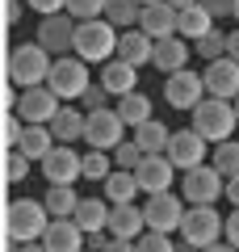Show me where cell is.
Returning <instances> with one entry per match:
<instances>
[{"label": "cell", "instance_id": "51", "mask_svg": "<svg viewBox=\"0 0 239 252\" xmlns=\"http://www.w3.org/2000/svg\"><path fill=\"white\" fill-rule=\"evenodd\" d=\"M231 17H235V21H239V0H235V13H231Z\"/></svg>", "mask_w": 239, "mask_h": 252}, {"label": "cell", "instance_id": "46", "mask_svg": "<svg viewBox=\"0 0 239 252\" xmlns=\"http://www.w3.org/2000/svg\"><path fill=\"white\" fill-rule=\"evenodd\" d=\"M105 252H139V244H134V240H114Z\"/></svg>", "mask_w": 239, "mask_h": 252}, {"label": "cell", "instance_id": "28", "mask_svg": "<svg viewBox=\"0 0 239 252\" xmlns=\"http://www.w3.org/2000/svg\"><path fill=\"white\" fill-rule=\"evenodd\" d=\"M134 143L143 147L147 156H159V152H168V143H172V130L164 122H143V126H134Z\"/></svg>", "mask_w": 239, "mask_h": 252}, {"label": "cell", "instance_id": "32", "mask_svg": "<svg viewBox=\"0 0 239 252\" xmlns=\"http://www.w3.org/2000/svg\"><path fill=\"white\" fill-rule=\"evenodd\" d=\"M210 164L222 172V177H239V143L235 139H227V143H214V152H210Z\"/></svg>", "mask_w": 239, "mask_h": 252}, {"label": "cell", "instance_id": "41", "mask_svg": "<svg viewBox=\"0 0 239 252\" xmlns=\"http://www.w3.org/2000/svg\"><path fill=\"white\" fill-rule=\"evenodd\" d=\"M80 101H84V109H89V114H92V109H109V93L101 89V84H97V89H89Z\"/></svg>", "mask_w": 239, "mask_h": 252}, {"label": "cell", "instance_id": "14", "mask_svg": "<svg viewBox=\"0 0 239 252\" xmlns=\"http://www.w3.org/2000/svg\"><path fill=\"white\" fill-rule=\"evenodd\" d=\"M206 97H222V101H235L239 97V63L231 59V55H222V59L206 63Z\"/></svg>", "mask_w": 239, "mask_h": 252}, {"label": "cell", "instance_id": "23", "mask_svg": "<svg viewBox=\"0 0 239 252\" xmlns=\"http://www.w3.org/2000/svg\"><path fill=\"white\" fill-rule=\"evenodd\" d=\"M118 59L134 63V67L151 63L155 59V38H147L143 30H122V38H118Z\"/></svg>", "mask_w": 239, "mask_h": 252}, {"label": "cell", "instance_id": "4", "mask_svg": "<svg viewBox=\"0 0 239 252\" xmlns=\"http://www.w3.org/2000/svg\"><path fill=\"white\" fill-rule=\"evenodd\" d=\"M235 126H239L235 101H222V97H206L202 105L193 109V130H197V135L206 139V143H227Z\"/></svg>", "mask_w": 239, "mask_h": 252}, {"label": "cell", "instance_id": "16", "mask_svg": "<svg viewBox=\"0 0 239 252\" xmlns=\"http://www.w3.org/2000/svg\"><path fill=\"white\" fill-rule=\"evenodd\" d=\"M172 172H177V164L168 160V152H159V156H143V164L134 168V177H139L143 193H168Z\"/></svg>", "mask_w": 239, "mask_h": 252}, {"label": "cell", "instance_id": "36", "mask_svg": "<svg viewBox=\"0 0 239 252\" xmlns=\"http://www.w3.org/2000/svg\"><path fill=\"white\" fill-rule=\"evenodd\" d=\"M105 4L109 0H67V13L76 21H92V17H105Z\"/></svg>", "mask_w": 239, "mask_h": 252}, {"label": "cell", "instance_id": "20", "mask_svg": "<svg viewBox=\"0 0 239 252\" xmlns=\"http://www.w3.org/2000/svg\"><path fill=\"white\" fill-rule=\"evenodd\" d=\"M189 59H193V42H185L180 34H172V38H164V42H155V67L164 76H172V72H185L189 67Z\"/></svg>", "mask_w": 239, "mask_h": 252}, {"label": "cell", "instance_id": "53", "mask_svg": "<svg viewBox=\"0 0 239 252\" xmlns=\"http://www.w3.org/2000/svg\"><path fill=\"white\" fill-rule=\"evenodd\" d=\"M235 114H239V97H235Z\"/></svg>", "mask_w": 239, "mask_h": 252}, {"label": "cell", "instance_id": "19", "mask_svg": "<svg viewBox=\"0 0 239 252\" xmlns=\"http://www.w3.org/2000/svg\"><path fill=\"white\" fill-rule=\"evenodd\" d=\"M139 30L155 42L177 34V9H172L168 0H159V4H143V17H139Z\"/></svg>", "mask_w": 239, "mask_h": 252}, {"label": "cell", "instance_id": "54", "mask_svg": "<svg viewBox=\"0 0 239 252\" xmlns=\"http://www.w3.org/2000/svg\"><path fill=\"white\" fill-rule=\"evenodd\" d=\"M84 252H92V248H84Z\"/></svg>", "mask_w": 239, "mask_h": 252}, {"label": "cell", "instance_id": "9", "mask_svg": "<svg viewBox=\"0 0 239 252\" xmlns=\"http://www.w3.org/2000/svg\"><path fill=\"white\" fill-rule=\"evenodd\" d=\"M164 101H168L172 109H185V114H193V109L206 101V80L193 72V67H185V72H172L168 80H164Z\"/></svg>", "mask_w": 239, "mask_h": 252}, {"label": "cell", "instance_id": "24", "mask_svg": "<svg viewBox=\"0 0 239 252\" xmlns=\"http://www.w3.org/2000/svg\"><path fill=\"white\" fill-rule=\"evenodd\" d=\"M84 126H89V114L63 105L59 114L51 118V135H55V143H67V147H71L76 139H84Z\"/></svg>", "mask_w": 239, "mask_h": 252}, {"label": "cell", "instance_id": "25", "mask_svg": "<svg viewBox=\"0 0 239 252\" xmlns=\"http://www.w3.org/2000/svg\"><path fill=\"white\" fill-rule=\"evenodd\" d=\"M210 30H218V26H214V17L202 9V4H193V9H185V13H177V34L185 38V42H202Z\"/></svg>", "mask_w": 239, "mask_h": 252}, {"label": "cell", "instance_id": "5", "mask_svg": "<svg viewBox=\"0 0 239 252\" xmlns=\"http://www.w3.org/2000/svg\"><path fill=\"white\" fill-rule=\"evenodd\" d=\"M227 193V177H222L214 164H202V168H189L185 181H180V198L189 206H214V202Z\"/></svg>", "mask_w": 239, "mask_h": 252}, {"label": "cell", "instance_id": "6", "mask_svg": "<svg viewBox=\"0 0 239 252\" xmlns=\"http://www.w3.org/2000/svg\"><path fill=\"white\" fill-rule=\"evenodd\" d=\"M46 89H51L59 101H76V97H84V93L92 89V84H89V63H84V59H67V55H63V59H55Z\"/></svg>", "mask_w": 239, "mask_h": 252}, {"label": "cell", "instance_id": "47", "mask_svg": "<svg viewBox=\"0 0 239 252\" xmlns=\"http://www.w3.org/2000/svg\"><path fill=\"white\" fill-rule=\"evenodd\" d=\"M227 55L239 63V30H231V34H227Z\"/></svg>", "mask_w": 239, "mask_h": 252}, {"label": "cell", "instance_id": "34", "mask_svg": "<svg viewBox=\"0 0 239 252\" xmlns=\"http://www.w3.org/2000/svg\"><path fill=\"white\" fill-rule=\"evenodd\" d=\"M193 46H197V59L214 63V59H222V55H227V34H222V30H210V34H206L202 42H193Z\"/></svg>", "mask_w": 239, "mask_h": 252}, {"label": "cell", "instance_id": "49", "mask_svg": "<svg viewBox=\"0 0 239 252\" xmlns=\"http://www.w3.org/2000/svg\"><path fill=\"white\" fill-rule=\"evenodd\" d=\"M168 4H172V9H177V13H185V9H193L197 0H168Z\"/></svg>", "mask_w": 239, "mask_h": 252}, {"label": "cell", "instance_id": "48", "mask_svg": "<svg viewBox=\"0 0 239 252\" xmlns=\"http://www.w3.org/2000/svg\"><path fill=\"white\" fill-rule=\"evenodd\" d=\"M202 252H239L235 244H227V240H218V244H210V248H202Z\"/></svg>", "mask_w": 239, "mask_h": 252}, {"label": "cell", "instance_id": "29", "mask_svg": "<svg viewBox=\"0 0 239 252\" xmlns=\"http://www.w3.org/2000/svg\"><path fill=\"white\" fill-rule=\"evenodd\" d=\"M118 118L126 126H143V122L155 118V105H151L147 93H130V97H118Z\"/></svg>", "mask_w": 239, "mask_h": 252}, {"label": "cell", "instance_id": "30", "mask_svg": "<svg viewBox=\"0 0 239 252\" xmlns=\"http://www.w3.org/2000/svg\"><path fill=\"white\" fill-rule=\"evenodd\" d=\"M42 202L51 210V219H76V210H80V193L71 185H51Z\"/></svg>", "mask_w": 239, "mask_h": 252}, {"label": "cell", "instance_id": "3", "mask_svg": "<svg viewBox=\"0 0 239 252\" xmlns=\"http://www.w3.org/2000/svg\"><path fill=\"white\" fill-rule=\"evenodd\" d=\"M118 38H122V30L109 26L105 17H92V21H76V59L84 63H109L118 59Z\"/></svg>", "mask_w": 239, "mask_h": 252}, {"label": "cell", "instance_id": "15", "mask_svg": "<svg viewBox=\"0 0 239 252\" xmlns=\"http://www.w3.org/2000/svg\"><path fill=\"white\" fill-rule=\"evenodd\" d=\"M42 177L51 185H76L84 177V156H76L67 143H55V152L42 160Z\"/></svg>", "mask_w": 239, "mask_h": 252}, {"label": "cell", "instance_id": "43", "mask_svg": "<svg viewBox=\"0 0 239 252\" xmlns=\"http://www.w3.org/2000/svg\"><path fill=\"white\" fill-rule=\"evenodd\" d=\"M21 13H26V9H21V0H4V30H13V26H17V21H21Z\"/></svg>", "mask_w": 239, "mask_h": 252}, {"label": "cell", "instance_id": "35", "mask_svg": "<svg viewBox=\"0 0 239 252\" xmlns=\"http://www.w3.org/2000/svg\"><path fill=\"white\" fill-rule=\"evenodd\" d=\"M143 156H147V152H143V147L134 143V139H130V143H118V147H114V164H118V168H126V172H134V168H139V164H143Z\"/></svg>", "mask_w": 239, "mask_h": 252}, {"label": "cell", "instance_id": "12", "mask_svg": "<svg viewBox=\"0 0 239 252\" xmlns=\"http://www.w3.org/2000/svg\"><path fill=\"white\" fill-rule=\"evenodd\" d=\"M38 46H46L55 59H63L67 51H76V17H71V13L42 17V26H38Z\"/></svg>", "mask_w": 239, "mask_h": 252}, {"label": "cell", "instance_id": "44", "mask_svg": "<svg viewBox=\"0 0 239 252\" xmlns=\"http://www.w3.org/2000/svg\"><path fill=\"white\" fill-rule=\"evenodd\" d=\"M4 252H46V244H42V240H30V244H9Z\"/></svg>", "mask_w": 239, "mask_h": 252}, {"label": "cell", "instance_id": "22", "mask_svg": "<svg viewBox=\"0 0 239 252\" xmlns=\"http://www.w3.org/2000/svg\"><path fill=\"white\" fill-rule=\"evenodd\" d=\"M109 210H114V202L105 198V193H92V198H80V210H76V223L84 227V235H97V231H109Z\"/></svg>", "mask_w": 239, "mask_h": 252}, {"label": "cell", "instance_id": "45", "mask_svg": "<svg viewBox=\"0 0 239 252\" xmlns=\"http://www.w3.org/2000/svg\"><path fill=\"white\" fill-rule=\"evenodd\" d=\"M222 198L231 202V210L239 206V177H231V181H227V193H222Z\"/></svg>", "mask_w": 239, "mask_h": 252}, {"label": "cell", "instance_id": "27", "mask_svg": "<svg viewBox=\"0 0 239 252\" xmlns=\"http://www.w3.org/2000/svg\"><path fill=\"white\" fill-rule=\"evenodd\" d=\"M17 152L26 156V160H46V156L55 152V135H51V126H26V135H21Z\"/></svg>", "mask_w": 239, "mask_h": 252}, {"label": "cell", "instance_id": "26", "mask_svg": "<svg viewBox=\"0 0 239 252\" xmlns=\"http://www.w3.org/2000/svg\"><path fill=\"white\" fill-rule=\"evenodd\" d=\"M101 189H105V198L114 202V206H126V202H134V193H143L139 189V177L126 168H114L105 181H101Z\"/></svg>", "mask_w": 239, "mask_h": 252}, {"label": "cell", "instance_id": "21", "mask_svg": "<svg viewBox=\"0 0 239 252\" xmlns=\"http://www.w3.org/2000/svg\"><path fill=\"white\" fill-rule=\"evenodd\" d=\"M143 231H147V215H143V206L126 202V206L109 210V235H114V240H139Z\"/></svg>", "mask_w": 239, "mask_h": 252}, {"label": "cell", "instance_id": "42", "mask_svg": "<svg viewBox=\"0 0 239 252\" xmlns=\"http://www.w3.org/2000/svg\"><path fill=\"white\" fill-rule=\"evenodd\" d=\"M222 240H227V244H235V248H239V206H235V210L227 215V227H222Z\"/></svg>", "mask_w": 239, "mask_h": 252}, {"label": "cell", "instance_id": "52", "mask_svg": "<svg viewBox=\"0 0 239 252\" xmlns=\"http://www.w3.org/2000/svg\"><path fill=\"white\" fill-rule=\"evenodd\" d=\"M139 4H159V0H139Z\"/></svg>", "mask_w": 239, "mask_h": 252}, {"label": "cell", "instance_id": "39", "mask_svg": "<svg viewBox=\"0 0 239 252\" xmlns=\"http://www.w3.org/2000/svg\"><path fill=\"white\" fill-rule=\"evenodd\" d=\"M197 4H202V9L210 13L214 21H218V17H231V13H235V0H197Z\"/></svg>", "mask_w": 239, "mask_h": 252}, {"label": "cell", "instance_id": "2", "mask_svg": "<svg viewBox=\"0 0 239 252\" xmlns=\"http://www.w3.org/2000/svg\"><path fill=\"white\" fill-rule=\"evenodd\" d=\"M46 227H51V210H46V202L9 198V206H4V240L30 244V240H42Z\"/></svg>", "mask_w": 239, "mask_h": 252}, {"label": "cell", "instance_id": "37", "mask_svg": "<svg viewBox=\"0 0 239 252\" xmlns=\"http://www.w3.org/2000/svg\"><path fill=\"white\" fill-rule=\"evenodd\" d=\"M26 177H30V160L21 152H4V181L9 185H21Z\"/></svg>", "mask_w": 239, "mask_h": 252}, {"label": "cell", "instance_id": "7", "mask_svg": "<svg viewBox=\"0 0 239 252\" xmlns=\"http://www.w3.org/2000/svg\"><path fill=\"white\" fill-rule=\"evenodd\" d=\"M185 210L189 202L180 198V193H147V202H143V215H147V231H180V223H185Z\"/></svg>", "mask_w": 239, "mask_h": 252}, {"label": "cell", "instance_id": "11", "mask_svg": "<svg viewBox=\"0 0 239 252\" xmlns=\"http://www.w3.org/2000/svg\"><path fill=\"white\" fill-rule=\"evenodd\" d=\"M84 143L97 152H114L118 143H126V122L118 118V109H92L84 126Z\"/></svg>", "mask_w": 239, "mask_h": 252}, {"label": "cell", "instance_id": "17", "mask_svg": "<svg viewBox=\"0 0 239 252\" xmlns=\"http://www.w3.org/2000/svg\"><path fill=\"white\" fill-rule=\"evenodd\" d=\"M101 89H105L109 97H130V93H139V67L126 63V59L101 63Z\"/></svg>", "mask_w": 239, "mask_h": 252}, {"label": "cell", "instance_id": "33", "mask_svg": "<svg viewBox=\"0 0 239 252\" xmlns=\"http://www.w3.org/2000/svg\"><path fill=\"white\" fill-rule=\"evenodd\" d=\"M114 168H118V164H114V156H109V152H97V147L84 152V177H89V181H105Z\"/></svg>", "mask_w": 239, "mask_h": 252}, {"label": "cell", "instance_id": "50", "mask_svg": "<svg viewBox=\"0 0 239 252\" xmlns=\"http://www.w3.org/2000/svg\"><path fill=\"white\" fill-rule=\"evenodd\" d=\"M177 252H202V248H197V244H189V240H180V244H177Z\"/></svg>", "mask_w": 239, "mask_h": 252}, {"label": "cell", "instance_id": "18", "mask_svg": "<svg viewBox=\"0 0 239 252\" xmlns=\"http://www.w3.org/2000/svg\"><path fill=\"white\" fill-rule=\"evenodd\" d=\"M84 227L76 223V219H51V227H46L42 244L46 252H84Z\"/></svg>", "mask_w": 239, "mask_h": 252}, {"label": "cell", "instance_id": "38", "mask_svg": "<svg viewBox=\"0 0 239 252\" xmlns=\"http://www.w3.org/2000/svg\"><path fill=\"white\" fill-rule=\"evenodd\" d=\"M134 244H139V252H177V244L168 240V231H143Z\"/></svg>", "mask_w": 239, "mask_h": 252}, {"label": "cell", "instance_id": "10", "mask_svg": "<svg viewBox=\"0 0 239 252\" xmlns=\"http://www.w3.org/2000/svg\"><path fill=\"white\" fill-rule=\"evenodd\" d=\"M63 109V101L55 97L46 84H38V89H21V97H17V109L13 114L21 118L26 126H51V118Z\"/></svg>", "mask_w": 239, "mask_h": 252}, {"label": "cell", "instance_id": "40", "mask_svg": "<svg viewBox=\"0 0 239 252\" xmlns=\"http://www.w3.org/2000/svg\"><path fill=\"white\" fill-rule=\"evenodd\" d=\"M34 13H42V17H55V13H67V0H26Z\"/></svg>", "mask_w": 239, "mask_h": 252}, {"label": "cell", "instance_id": "1", "mask_svg": "<svg viewBox=\"0 0 239 252\" xmlns=\"http://www.w3.org/2000/svg\"><path fill=\"white\" fill-rule=\"evenodd\" d=\"M51 67H55V55L38 42L26 46H9V59H4V72H9V84L17 89H38V84L51 80Z\"/></svg>", "mask_w": 239, "mask_h": 252}, {"label": "cell", "instance_id": "13", "mask_svg": "<svg viewBox=\"0 0 239 252\" xmlns=\"http://www.w3.org/2000/svg\"><path fill=\"white\" fill-rule=\"evenodd\" d=\"M168 160L177 164L180 172H189V168H202V164L210 160V143H206V139L197 135L193 126H189V130H172V143H168Z\"/></svg>", "mask_w": 239, "mask_h": 252}, {"label": "cell", "instance_id": "8", "mask_svg": "<svg viewBox=\"0 0 239 252\" xmlns=\"http://www.w3.org/2000/svg\"><path fill=\"white\" fill-rule=\"evenodd\" d=\"M222 227H227V219H222L214 206H189L185 223H180V240L197 244V248H210V244L222 240Z\"/></svg>", "mask_w": 239, "mask_h": 252}, {"label": "cell", "instance_id": "31", "mask_svg": "<svg viewBox=\"0 0 239 252\" xmlns=\"http://www.w3.org/2000/svg\"><path fill=\"white\" fill-rule=\"evenodd\" d=\"M139 17H143L139 0H109L105 4V21L118 30H139Z\"/></svg>", "mask_w": 239, "mask_h": 252}]
</instances>
